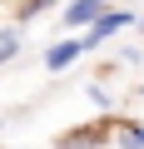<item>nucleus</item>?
Listing matches in <instances>:
<instances>
[{"label": "nucleus", "mask_w": 144, "mask_h": 149, "mask_svg": "<svg viewBox=\"0 0 144 149\" xmlns=\"http://www.w3.org/2000/svg\"><path fill=\"white\" fill-rule=\"evenodd\" d=\"M124 25H134V10H104V15H99V20L80 35V40H85V50H95V45H104L109 35H119Z\"/></svg>", "instance_id": "f257e3e1"}, {"label": "nucleus", "mask_w": 144, "mask_h": 149, "mask_svg": "<svg viewBox=\"0 0 144 149\" xmlns=\"http://www.w3.org/2000/svg\"><path fill=\"white\" fill-rule=\"evenodd\" d=\"M80 55H85V40H80V35H70V40H60V45H50V50H45V70H50V74H60V70L75 65Z\"/></svg>", "instance_id": "f03ea898"}, {"label": "nucleus", "mask_w": 144, "mask_h": 149, "mask_svg": "<svg viewBox=\"0 0 144 149\" xmlns=\"http://www.w3.org/2000/svg\"><path fill=\"white\" fill-rule=\"evenodd\" d=\"M104 10H109L104 0H70V5H65V25H70V30H90Z\"/></svg>", "instance_id": "7ed1b4c3"}, {"label": "nucleus", "mask_w": 144, "mask_h": 149, "mask_svg": "<svg viewBox=\"0 0 144 149\" xmlns=\"http://www.w3.org/2000/svg\"><path fill=\"white\" fill-rule=\"evenodd\" d=\"M114 139H119V149H144V124L139 119H119Z\"/></svg>", "instance_id": "20e7f679"}, {"label": "nucleus", "mask_w": 144, "mask_h": 149, "mask_svg": "<svg viewBox=\"0 0 144 149\" xmlns=\"http://www.w3.org/2000/svg\"><path fill=\"white\" fill-rule=\"evenodd\" d=\"M15 55H20V30H5V35H0V65L15 60Z\"/></svg>", "instance_id": "39448f33"}, {"label": "nucleus", "mask_w": 144, "mask_h": 149, "mask_svg": "<svg viewBox=\"0 0 144 149\" xmlns=\"http://www.w3.org/2000/svg\"><path fill=\"white\" fill-rule=\"evenodd\" d=\"M45 5H50V0H25V5H20V15H15V20H20V25H25V20H35V15H40V10H45Z\"/></svg>", "instance_id": "423d86ee"}, {"label": "nucleus", "mask_w": 144, "mask_h": 149, "mask_svg": "<svg viewBox=\"0 0 144 149\" xmlns=\"http://www.w3.org/2000/svg\"><path fill=\"white\" fill-rule=\"evenodd\" d=\"M139 100H144V85H139Z\"/></svg>", "instance_id": "0eeeda50"}, {"label": "nucleus", "mask_w": 144, "mask_h": 149, "mask_svg": "<svg viewBox=\"0 0 144 149\" xmlns=\"http://www.w3.org/2000/svg\"><path fill=\"white\" fill-rule=\"evenodd\" d=\"M124 5H134V0H124Z\"/></svg>", "instance_id": "6e6552de"}]
</instances>
